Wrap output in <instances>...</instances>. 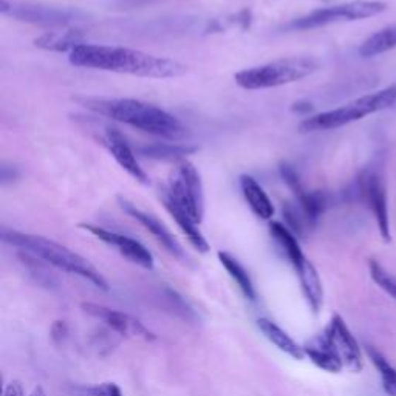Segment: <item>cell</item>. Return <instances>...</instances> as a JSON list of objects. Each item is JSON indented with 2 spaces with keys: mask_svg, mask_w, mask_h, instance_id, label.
Wrapping results in <instances>:
<instances>
[{
  "mask_svg": "<svg viewBox=\"0 0 396 396\" xmlns=\"http://www.w3.org/2000/svg\"><path fill=\"white\" fill-rule=\"evenodd\" d=\"M68 59L75 67L121 73V75L138 78H179L188 71L184 64L175 59L160 58V56L126 47L83 44L70 53Z\"/></svg>",
  "mask_w": 396,
  "mask_h": 396,
  "instance_id": "6da1fadb",
  "label": "cell"
},
{
  "mask_svg": "<svg viewBox=\"0 0 396 396\" xmlns=\"http://www.w3.org/2000/svg\"><path fill=\"white\" fill-rule=\"evenodd\" d=\"M84 106L102 116L161 138L176 140L184 135V127L180 121L153 104L131 98H88L84 101Z\"/></svg>",
  "mask_w": 396,
  "mask_h": 396,
  "instance_id": "7a4b0ae2",
  "label": "cell"
},
{
  "mask_svg": "<svg viewBox=\"0 0 396 396\" xmlns=\"http://www.w3.org/2000/svg\"><path fill=\"white\" fill-rule=\"evenodd\" d=\"M2 240L8 245L42 258L44 262L53 265L54 268L76 274V276L87 279L101 289H109L107 280L87 258L71 251L67 246L58 244V241L42 236H35V234H23L14 229H2Z\"/></svg>",
  "mask_w": 396,
  "mask_h": 396,
  "instance_id": "3957f363",
  "label": "cell"
},
{
  "mask_svg": "<svg viewBox=\"0 0 396 396\" xmlns=\"http://www.w3.org/2000/svg\"><path fill=\"white\" fill-rule=\"evenodd\" d=\"M396 104V84L383 88V90L370 93L361 98L354 100L345 106L318 113L310 118L304 119L299 131L302 133L333 131V128L344 127L347 124L356 123V121L366 118L373 113L392 109Z\"/></svg>",
  "mask_w": 396,
  "mask_h": 396,
  "instance_id": "277c9868",
  "label": "cell"
},
{
  "mask_svg": "<svg viewBox=\"0 0 396 396\" xmlns=\"http://www.w3.org/2000/svg\"><path fill=\"white\" fill-rule=\"evenodd\" d=\"M318 68L319 62L316 59L308 56H294V58L277 59L263 66L241 70L234 79H236V84L245 90H265V88L297 83L313 75Z\"/></svg>",
  "mask_w": 396,
  "mask_h": 396,
  "instance_id": "5b68a950",
  "label": "cell"
},
{
  "mask_svg": "<svg viewBox=\"0 0 396 396\" xmlns=\"http://www.w3.org/2000/svg\"><path fill=\"white\" fill-rule=\"evenodd\" d=\"M161 197L171 200L188 214L193 222L201 223L205 215V193L197 167L191 161L181 160L169 176Z\"/></svg>",
  "mask_w": 396,
  "mask_h": 396,
  "instance_id": "8992f818",
  "label": "cell"
},
{
  "mask_svg": "<svg viewBox=\"0 0 396 396\" xmlns=\"http://www.w3.org/2000/svg\"><path fill=\"white\" fill-rule=\"evenodd\" d=\"M387 4L381 0H353L341 5H333L314 10L302 18L291 20L287 28L293 31H306L331 25L339 22H354L373 18L387 10Z\"/></svg>",
  "mask_w": 396,
  "mask_h": 396,
  "instance_id": "52a82bcc",
  "label": "cell"
},
{
  "mask_svg": "<svg viewBox=\"0 0 396 396\" xmlns=\"http://www.w3.org/2000/svg\"><path fill=\"white\" fill-rule=\"evenodd\" d=\"M0 11L4 16H11V18L33 23V25L53 27V28H66L70 27L73 22L79 20L78 11L68 10V8L40 5V4H8L2 0L0 4Z\"/></svg>",
  "mask_w": 396,
  "mask_h": 396,
  "instance_id": "ba28073f",
  "label": "cell"
},
{
  "mask_svg": "<svg viewBox=\"0 0 396 396\" xmlns=\"http://www.w3.org/2000/svg\"><path fill=\"white\" fill-rule=\"evenodd\" d=\"M359 193L373 212L383 240L389 244L392 241L389 208H387V193L381 176L373 171H364L359 176Z\"/></svg>",
  "mask_w": 396,
  "mask_h": 396,
  "instance_id": "9c48e42d",
  "label": "cell"
},
{
  "mask_svg": "<svg viewBox=\"0 0 396 396\" xmlns=\"http://www.w3.org/2000/svg\"><path fill=\"white\" fill-rule=\"evenodd\" d=\"M79 228L90 232L92 236L100 239L102 244L115 248L116 251L123 257H126L128 262L138 265L144 270L153 268V256L150 254L148 248H145L143 244H140L138 240L124 236V234L113 232V231L104 229V228H100V226L88 224V223H80Z\"/></svg>",
  "mask_w": 396,
  "mask_h": 396,
  "instance_id": "30bf717a",
  "label": "cell"
},
{
  "mask_svg": "<svg viewBox=\"0 0 396 396\" xmlns=\"http://www.w3.org/2000/svg\"><path fill=\"white\" fill-rule=\"evenodd\" d=\"M80 308H83L88 316L102 320L104 324L109 325L112 330H115L116 333L123 336L143 339V341H153V339L157 337L148 327H144L138 319L127 313L112 310L107 308V306L92 304V302H84L80 305Z\"/></svg>",
  "mask_w": 396,
  "mask_h": 396,
  "instance_id": "8fae6325",
  "label": "cell"
},
{
  "mask_svg": "<svg viewBox=\"0 0 396 396\" xmlns=\"http://www.w3.org/2000/svg\"><path fill=\"white\" fill-rule=\"evenodd\" d=\"M118 203L126 214H128L133 218V220L138 222L145 231H149L167 253H171L174 257H176L181 262L188 260V256H186L183 246L180 245V241L174 237V234L166 228V224L163 222H160L155 215L144 212L143 209L136 208V205L131 203V201L123 197H118Z\"/></svg>",
  "mask_w": 396,
  "mask_h": 396,
  "instance_id": "7c38bea8",
  "label": "cell"
},
{
  "mask_svg": "<svg viewBox=\"0 0 396 396\" xmlns=\"http://www.w3.org/2000/svg\"><path fill=\"white\" fill-rule=\"evenodd\" d=\"M325 333L337 352L339 358H341L344 367L352 371H361L364 361L359 344L339 314H335L331 318L328 327L325 328Z\"/></svg>",
  "mask_w": 396,
  "mask_h": 396,
  "instance_id": "4fadbf2b",
  "label": "cell"
},
{
  "mask_svg": "<svg viewBox=\"0 0 396 396\" xmlns=\"http://www.w3.org/2000/svg\"><path fill=\"white\" fill-rule=\"evenodd\" d=\"M104 144H106V148L112 153V157L115 158L116 163L123 167L132 179L140 181L141 184L150 183L149 175L145 174V171L135 157V152L132 150L131 145L127 144L123 133H121L118 128H107L106 136H104Z\"/></svg>",
  "mask_w": 396,
  "mask_h": 396,
  "instance_id": "5bb4252c",
  "label": "cell"
},
{
  "mask_svg": "<svg viewBox=\"0 0 396 396\" xmlns=\"http://www.w3.org/2000/svg\"><path fill=\"white\" fill-rule=\"evenodd\" d=\"M305 356H308L314 366L330 371V373H339L344 368V364L339 358L337 352L335 350L333 344H331L327 333H324L310 339L308 342L304 345Z\"/></svg>",
  "mask_w": 396,
  "mask_h": 396,
  "instance_id": "9a60e30c",
  "label": "cell"
},
{
  "mask_svg": "<svg viewBox=\"0 0 396 396\" xmlns=\"http://www.w3.org/2000/svg\"><path fill=\"white\" fill-rule=\"evenodd\" d=\"M85 44L84 36L76 28H58L53 31H47L42 36L35 39V45L48 52H59V53H71L79 45Z\"/></svg>",
  "mask_w": 396,
  "mask_h": 396,
  "instance_id": "2e32d148",
  "label": "cell"
},
{
  "mask_svg": "<svg viewBox=\"0 0 396 396\" xmlns=\"http://www.w3.org/2000/svg\"><path fill=\"white\" fill-rule=\"evenodd\" d=\"M296 272L299 280H301L302 293L306 302H308L310 308L313 310V313H319L322 305H324V287H322L318 270L314 268V265L308 258H305L302 265L296 268Z\"/></svg>",
  "mask_w": 396,
  "mask_h": 396,
  "instance_id": "e0dca14e",
  "label": "cell"
},
{
  "mask_svg": "<svg viewBox=\"0 0 396 396\" xmlns=\"http://www.w3.org/2000/svg\"><path fill=\"white\" fill-rule=\"evenodd\" d=\"M240 189L254 215L262 218V220H270V218H272L274 215L272 201L270 200L268 193L263 191L262 186L258 184L251 175L240 176Z\"/></svg>",
  "mask_w": 396,
  "mask_h": 396,
  "instance_id": "ac0fdd59",
  "label": "cell"
},
{
  "mask_svg": "<svg viewBox=\"0 0 396 396\" xmlns=\"http://www.w3.org/2000/svg\"><path fill=\"white\" fill-rule=\"evenodd\" d=\"M161 200H163V205L167 209V212L174 217L175 223L179 224V228L183 231L186 239L189 240V244L196 248L198 253H208L209 244L203 234H201V231L198 229V223L193 222L192 218L183 211V209L175 206L171 200L163 198V197H161Z\"/></svg>",
  "mask_w": 396,
  "mask_h": 396,
  "instance_id": "d6986e66",
  "label": "cell"
},
{
  "mask_svg": "<svg viewBox=\"0 0 396 396\" xmlns=\"http://www.w3.org/2000/svg\"><path fill=\"white\" fill-rule=\"evenodd\" d=\"M257 324L262 333L265 335V337L268 339L271 344L276 345L280 352L289 354V356L294 359H304V356H305L304 347L299 345L294 339L289 335H287L277 324H274L272 320L265 319V318L258 319Z\"/></svg>",
  "mask_w": 396,
  "mask_h": 396,
  "instance_id": "ffe728a7",
  "label": "cell"
},
{
  "mask_svg": "<svg viewBox=\"0 0 396 396\" xmlns=\"http://www.w3.org/2000/svg\"><path fill=\"white\" fill-rule=\"evenodd\" d=\"M270 231L272 239L277 241L282 251L285 253L289 263L294 266V270L299 268L306 257L302 253V248L299 245L294 232L279 222H272L270 224Z\"/></svg>",
  "mask_w": 396,
  "mask_h": 396,
  "instance_id": "44dd1931",
  "label": "cell"
},
{
  "mask_svg": "<svg viewBox=\"0 0 396 396\" xmlns=\"http://www.w3.org/2000/svg\"><path fill=\"white\" fill-rule=\"evenodd\" d=\"M393 48H396V23L376 31L375 35L364 40L359 47V54L362 58H375Z\"/></svg>",
  "mask_w": 396,
  "mask_h": 396,
  "instance_id": "7402d4cb",
  "label": "cell"
},
{
  "mask_svg": "<svg viewBox=\"0 0 396 396\" xmlns=\"http://www.w3.org/2000/svg\"><path fill=\"white\" fill-rule=\"evenodd\" d=\"M218 260H220V263L223 265V268L228 271L232 280L236 282L241 293H244V296L249 299V301H256V288L251 280V276H249L248 271L245 270V266L241 265L236 257H232L229 253H224V251L218 253Z\"/></svg>",
  "mask_w": 396,
  "mask_h": 396,
  "instance_id": "603a6c76",
  "label": "cell"
},
{
  "mask_svg": "<svg viewBox=\"0 0 396 396\" xmlns=\"http://www.w3.org/2000/svg\"><path fill=\"white\" fill-rule=\"evenodd\" d=\"M138 152L144 157H149L153 160H164V161H181L186 155L196 152V148H189V145L175 144V143H153L141 145Z\"/></svg>",
  "mask_w": 396,
  "mask_h": 396,
  "instance_id": "cb8c5ba5",
  "label": "cell"
},
{
  "mask_svg": "<svg viewBox=\"0 0 396 396\" xmlns=\"http://www.w3.org/2000/svg\"><path fill=\"white\" fill-rule=\"evenodd\" d=\"M367 354L368 359L373 362V366L376 367L379 376H381L384 392L389 396H396V368L381 353L371 349V347H367Z\"/></svg>",
  "mask_w": 396,
  "mask_h": 396,
  "instance_id": "d4e9b609",
  "label": "cell"
},
{
  "mask_svg": "<svg viewBox=\"0 0 396 396\" xmlns=\"http://www.w3.org/2000/svg\"><path fill=\"white\" fill-rule=\"evenodd\" d=\"M368 268H370V276L373 279L375 284L381 288L384 293L389 294L393 301H396V277L393 274L387 271L378 260H370Z\"/></svg>",
  "mask_w": 396,
  "mask_h": 396,
  "instance_id": "484cf974",
  "label": "cell"
},
{
  "mask_svg": "<svg viewBox=\"0 0 396 396\" xmlns=\"http://www.w3.org/2000/svg\"><path fill=\"white\" fill-rule=\"evenodd\" d=\"M76 396H123L119 385L115 383H102L92 387H79L75 392Z\"/></svg>",
  "mask_w": 396,
  "mask_h": 396,
  "instance_id": "4316f807",
  "label": "cell"
},
{
  "mask_svg": "<svg viewBox=\"0 0 396 396\" xmlns=\"http://www.w3.org/2000/svg\"><path fill=\"white\" fill-rule=\"evenodd\" d=\"M4 396H25V390L19 381H10L5 387Z\"/></svg>",
  "mask_w": 396,
  "mask_h": 396,
  "instance_id": "83f0119b",
  "label": "cell"
},
{
  "mask_svg": "<svg viewBox=\"0 0 396 396\" xmlns=\"http://www.w3.org/2000/svg\"><path fill=\"white\" fill-rule=\"evenodd\" d=\"M28 396H47V395H45V390L42 389V387L37 385V387H35L33 392H31Z\"/></svg>",
  "mask_w": 396,
  "mask_h": 396,
  "instance_id": "f1b7e54d",
  "label": "cell"
},
{
  "mask_svg": "<svg viewBox=\"0 0 396 396\" xmlns=\"http://www.w3.org/2000/svg\"><path fill=\"white\" fill-rule=\"evenodd\" d=\"M126 4H132V5H140V4H150V2H155V0H124Z\"/></svg>",
  "mask_w": 396,
  "mask_h": 396,
  "instance_id": "f546056e",
  "label": "cell"
}]
</instances>
